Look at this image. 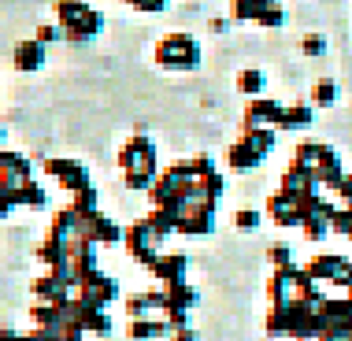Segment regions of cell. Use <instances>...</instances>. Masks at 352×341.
<instances>
[{
    "label": "cell",
    "mask_w": 352,
    "mask_h": 341,
    "mask_svg": "<svg viewBox=\"0 0 352 341\" xmlns=\"http://www.w3.org/2000/svg\"><path fill=\"white\" fill-rule=\"evenodd\" d=\"M156 63L164 71H197L201 67V45L193 34L175 30L156 45Z\"/></svg>",
    "instance_id": "1"
},
{
    "label": "cell",
    "mask_w": 352,
    "mask_h": 341,
    "mask_svg": "<svg viewBox=\"0 0 352 341\" xmlns=\"http://www.w3.org/2000/svg\"><path fill=\"white\" fill-rule=\"evenodd\" d=\"M282 111H285V104L271 100V97H256V100H249V108H245V122H241V126H274V130H278Z\"/></svg>",
    "instance_id": "10"
},
{
    "label": "cell",
    "mask_w": 352,
    "mask_h": 341,
    "mask_svg": "<svg viewBox=\"0 0 352 341\" xmlns=\"http://www.w3.org/2000/svg\"><path fill=\"white\" fill-rule=\"evenodd\" d=\"M308 278L311 282H334V286H345V282L352 278V263L345 260V256H316V260L308 263Z\"/></svg>",
    "instance_id": "6"
},
{
    "label": "cell",
    "mask_w": 352,
    "mask_h": 341,
    "mask_svg": "<svg viewBox=\"0 0 352 341\" xmlns=\"http://www.w3.org/2000/svg\"><path fill=\"white\" fill-rule=\"evenodd\" d=\"M170 327L167 319L152 316V319H130V338L134 341H156V338H167Z\"/></svg>",
    "instance_id": "21"
},
{
    "label": "cell",
    "mask_w": 352,
    "mask_h": 341,
    "mask_svg": "<svg viewBox=\"0 0 352 341\" xmlns=\"http://www.w3.org/2000/svg\"><path fill=\"white\" fill-rule=\"evenodd\" d=\"M45 175H52L56 182H60V189H67V193H82V189H89V167L82 164V160H63V156H52L45 160Z\"/></svg>",
    "instance_id": "4"
},
{
    "label": "cell",
    "mask_w": 352,
    "mask_h": 341,
    "mask_svg": "<svg viewBox=\"0 0 352 341\" xmlns=\"http://www.w3.org/2000/svg\"><path fill=\"white\" fill-rule=\"evenodd\" d=\"M104 30V15L97 12V8H89L78 23H71V26H63V41H71V45H85V41H93Z\"/></svg>",
    "instance_id": "15"
},
{
    "label": "cell",
    "mask_w": 352,
    "mask_h": 341,
    "mask_svg": "<svg viewBox=\"0 0 352 341\" xmlns=\"http://www.w3.org/2000/svg\"><path fill=\"white\" fill-rule=\"evenodd\" d=\"M311 175H316L319 189L327 186V189H334V193H338L341 178H345V167H341V156H338L330 145H322V153H319V160H316V167H311Z\"/></svg>",
    "instance_id": "11"
},
{
    "label": "cell",
    "mask_w": 352,
    "mask_h": 341,
    "mask_svg": "<svg viewBox=\"0 0 352 341\" xmlns=\"http://www.w3.org/2000/svg\"><path fill=\"white\" fill-rule=\"evenodd\" d=\"M89 12V4L85 0H56V26H71V23H78V19Z\"/></svg>",
    "instance_id": "26"
},
{
    "label": "cell",
    "mask_w": 352,
    "mask_h": 341,
    "mask_svg": "<svg viewBox=\"0 0 352 341\" xmlns=\"http://www.w3.org/2000/svg\"><path fill=\"white\" fill-rule=\"evenodd\" d=\"M267 256H271V263H274V271H285V267H297V263H293V249L289 245H271L267 249Z\"/></svg>",
    "instance_id": "32"
},
{
    "label": "cell",
    "mask_w": 352,
    "mask_h": 341,
    "mask_svg": "<svg viewBox=\"0 0 352 341\" xmlns=\"http://www.w3.org/2000/svg\"><path fill=\"white\" fill-rule=\"evenodd\" d=\"M19 204H23V208H45V204H49V197H45V189L30 178V182L19 186Z\"/></svg>",
    "instance_id": "28"
},
{
    "label": "cell",
    "mask_w": 352,
    "mask_h": 341,
    "mask_svg": "<svg viewBox=\"0 0 352 341\" xmlns=\"http://www.w3.org/2000/svg\"><path fill=\"white\" fill-rule=\"evenodd\" d=\"M82 334H100V338H108V334H111V316H108L104 308L82 305Z\"/></svg>",
    "instance_id": "23"
},
{
    "label": "cell",
    "mask_w": 352,
    "mask_h": 341,
    "mask_svg": "<svg viewBox=\"0 0 352 341\" xmlns=\"http://www.w3.org/2000/svg\"><path fill=\"white\" fill-rule=\"evenodd\" d=\"M234 226L241 234H252V230H260V212L256 208H241V212L234 215Z\"/></svg>",
    "instance_id": "33"
},
{
    "label": "cell",
    "mask_w": 352,
    "mask_h": 341,
    "mask_svg": "<svg viewBox=\"0 0 352 341\" xmlns=\"http://www.w3.org/2000/svg\"><path fill=\"white\" fill-rule=\"evenodd\" d=\"M319 153H322V145H319V141H300V145H297V153H293V164H300V167H316Z\"/></svg>",
    "instance_id": "29"
},
{
    "label": "cell",
    "mask_w": 352,
    "mask_h": 341,
    "mask_svg": "<svg viewBox=\"0 0 352 341\" xmlns=\"http://www.w3.org/2000/svg\"><path fill=\"white\" fill-rule=\"evenodd\" d=\"M12 63H15V71H23V74H37L45 67V45L37 41V37L19 41L15 52H12Z\"/></svg>",
    "instance_id": "14"
},
{
    "label": "cell",
    "mask_w": 352,
    "mask_h": 341,
    "mask_svg": "<svg viewBox=\"0 0 352 341\" xmlns=\"http://www.w3.org/2000/svg\"><path fill=\"white\" fill-rule=\"evenodd\" d=\"M175 215H178V234H189V238L212 234V223H215L212 208H178Z\"/></svg>",
    "instance_id": "12"
},
{
    "label": "cell",
    "mask_w": 352,
    "mask_h": 341,
    "mask_svg": "<svg viewBox=\"0 0 352 341\" xmlns=\"http://www.w3.org/2000/svg\"><path fill=\"white\" fill-rule=\"evenodd\" d=\"M311 119H316V108L311 104H289V108L282 111V122H278V130H308L311 126Z\"/></svg>",
    "instance_id": "22"
},
{
    "label": "cell",
    "mask_w": 352,
    "mask_h": 341,
    "mask_svg": "<svg viewBox=\"0 0 352 341\" xmlns=\"http://www.w3.org/2000/svg\"><path fill=\"white\" fill-rule=\"evenodd\" d=\"M34 37L45 45V49H49L52 41H63V30H60L56 23H45V26H37V34H34Z\"/></svg>",
    "instance_id": "36"
},
{
    "label": "cell",
    "mask_w": 352,
    "mask_h": 341,
    "mask_svg": "<svg viewBox=\"0 0 352 341\" xmlns=\"http://www.w3.org/2000/svg\"><path fill=\"white\" fill-rule=\"evenodd\" d=\"M30 178H34L30 160H26L23 153H8V148H0V186L19 189L23 182H30Z\"/></svg>",
    "instance_id": "8"
},
{
    "label": "cell",
    "mask_w": 352,
    "mask_h": 341,
    "mask_svg": "<svg viewBox=\"0 0 352 341\" xmlns=\"http://www.w3.org/2000/svg\"><path fill=\"white\" fill-rule=\"evenodd\" d=\"M19 208V189H12V186H0V219H8Z\"/></svg>",
    "instance_id": "35"
},
{
    "label": "cell",
    "mask_w": 352,
    "mask_h": 341,
    "mask_svg": "<svg viewBox=\"0 0 352 341\" xmlns=\"http://www.w3.org/2000/svg\"><path fill=\"white\" fill-rule=\"evenodd\" d=\"M256 26H263V30H278V26H285V12H282V4H278V8H267V12H260Z\"/></svg>",
    "instance_id": "34"
},
{
    "label": "cell",
    "mask_w": 352,
    "mask_h": 341,
    "mask_svg": "<svg viewBox=\"0 0 352 341\" xmlns=\"http://www.w3.org/2000/svg\"><path fill=\"white\" fill-rule=\"evenodd\" d=\"M122 226L116 219H108V215H89V219H82V238L89 245H119L122 241Z\"/></svg>",
    "instance_id": "7"
},
{
    "label": "cell",
    "mask_w": 352,
    "mask_h": 341,
    "mask_svg": "<svg viewBox=\"0 0 352 341\" xmlns=\"http://www.w3.org/2000/svg\"><path fill=\"white\" fill-rule=\"evenodd\" d=\"M263 85H267V74H263L260 67H245V71H237V89H241L249 100L260 97Z\"/></svg>",
    "instance_id": "24"
},
{
    "label": "cell",
    "mask_w": 352,
    "mask_h": 341,
    "mask_svg": "<svg viewBox=\"0 0 352 341\" xmlns=\"http://www.w3.org/2000/svg\"><path fill=\"white\" fill-rule=\"evenodd\" d=\"M74 297H78L82 305H89V308H104V311H108L111 300H119V282L111 278V274L93 271V274H85L78 286H74Z\"/></svg>",
    "instance_id": "3"
},
{
    "label": "cell",
    "mask_w": 352,
    "mask_h": 341,
    "mask_svg": "<svg viewBox=\"0 0 352 341\" xmlns=\"http://www.w3.org/2000/svg\"><path fill=\"white\" fill-rule=\"evenodd\" d=\"M267 215H271L278 226H300V223H304L300 212H297V204H293L289 197L282 193V189H278L274 197H267Z\"/></svg>",
    "instance_id": "17"
},
{
    "label": "cell",
    "mask_w": 352,
    "mask_h": 341,
    "mask_svg": "<svg viewBox=\"0 0 352 341\" xmlns=\"http://www.w3.org/2000/svg\"><path fill=\"white\" fill-rule=\"evenodd\" d=\"M241 141L252 145L260 156H267L274 145H278V130L274 126H241Z\"/></svg>",
    "instance_id": "20"
},
{
    "label": "cell",
    "mask_w": 352,
    "mask_h": 341,
    "mask_svg": "<svg viewBox=\"0 0 352 341\" xmlns=\"http://www.w3.org/2000/svg\"><path fill=\"white\" fill-rule=\"evenodd\" d=\"M119 167H122V175L141 170V175H152V178H156L160 167H156V145H152V138H145V134L130 138L126 145L119 148Z\"/></svg>",
    "instance_id": "2"
},
{
    "label": "cell",
    "mask_w": 352,
    "mask_h": 341,
    "mask_svg": "<svg viewBox=\"0 0 352 341\" xmlns=\"http://www.w3.org/2000/svg\"><path fill=\"white\" fill-rule=\"evenodd\" d=\"M197 182H201V189H204V197L208 201H212L215 208H219V197H223V175H219V170H212V175H204V178H197Z\"/></svg>",
    "instance_id": "30"
},
{
    "label": "cell",
    "mask_w": 352,
    "mask_h": 341,
    "mask_svg": "<svg viewBox=\"0 0 352 341\" xmlns=\"http://www.w3.org/2000/svg\"><path fill=\"white\" fill-rule=\"evenodd\" d=\"M186 267H189L186 252H160L156 263H152L148 271L156 274L164 286H175V282H186Z\"/></svg>",
    "instance_id": "13"
},
{
    "label": "cell",
    "mask_w": 352,
    "mask_h": 341,
    "mask_svg": "<svg viewBox=\"0 0 352 341\" xmlns=\"http://www.w3.org/2000/svg\"><path fill=\"white\" fill-rule=\"evenodd\" d=\"M338 197H341L345 204H352V175H345V178H341V186H338Z\"/></svg>",
    "instance_id": "38"
},
{
    "label": "cell",
    "mask_w": 352,
    "mask_h": 341,
    "mask_svg": "<svg viewBox=\"0 0 352 341\" xmlns=\"http://www.w3.org/2000/svg\"><path fill=\"white\" fill-rule=\"evenodd\" d=\"M0 148H4V126H0Z\"/></svg>",
    "instance_id": "41"
},
{
    "label": "cell",
    "mask_w": 352,
    "mask_h": 341,
    "mask_svg": "<svg viewBox=\"0 0 352 341\" xmlns=\"http://www.w3.org/2000/svg\"><path fill=\"white\" fill-rule=\"evenodd\" d=\"M282 0H230V19L234 23H256L260 12H267V8H278Z\"/></svg>",
    "instance_id": "19"
},
{
    "label": "cell",
    "mask_w": 352,
    "mask_h": 341,
    "mask_svg": "<svg viewBox=\"0 0 352 341\" xmlns=\"http://www.w3.org/2000/svg\"><path fill=\"white\" fill-rule=\"evenodd\" d=\"M208 30H212V34H223V30H226V19H212V23H208Z\"/></svg>",
    "instance_id": "40"
},
{
    "label": "cell",
    "mask_w": 352,
    "mask_h": 341,
    "mask_svg": "<svg viewBox=\"0 0 352 341\" xmlns=\"http://www.w3.org/2000/svg\"><path fill=\"white\" fill-rule=\"evenodd\" d=\"M338 97H341L338 82H334V78H319L316 85H311L308 104H311V108H330V104H338Z\"/></svg>",
    "instance_id": "25"
},
{
    "label": "cell",
    "mask_w": 352,
    "mask_h": 341,
    "mask_svg": "<svg viewBox=\"0 0 352 341\" xmlns=\"http://www.w3.org/2000/svg\"><path fill=\"white\" fill-rule=\"evenodd\" d=\"M122 241H126V249H130V256H134L138 263L152 267V263H156V256H160V241H164V238H156V230L148 226V219H138V223L126 226Z\"/></svg>",
    "instance_id": "5"
},
{
    "label": "cell",
    "mask_w": 352,
    "mask_h": 341,
    "mask_svg": "<svg viewBox=\"0 0 352 341\" xmlns=\"http://www.w3.org/2000/svg\"><path fill=\"white\" fill-rule=\"evenodd\" d=\"M175 341H197V334L189 327H182V330H175Z\"/></svg>",
    "instance_id": "39"
},
{
    "label": "cell",
    "mask_w": 352,
    "mask_h": 341,
    "mask_svg": "<svg viewBox=\"0 0 352 341\" xmlns=\"http://www.w3.org/2000/svg\"><path fill=\"white\" fill-rule=\"evenodd\" d=\"M300 52L308 56V60L327 56V37H322V34H304V37H300Z\"/></svg>",
    "instance_id": "31"
},
{
    "label": "cell",
    "mask_w": 352,
    "mask_h": 341,
    "mask_svg": "<svg viewBox=\"0 0 352 341\" xmlns=\"http://www.w3.org/2000/svg\"><path fill=\"white\" fill-rule=\"evenodd\" d=\"M278 189L289 197V201H300V197H308V193H319V182H316V175H311V167L289 164V170L282 175V186Z\"/></svg>",
    "instance_id": "9"
},
{
    "label": "cell",
    "mask_w": 352,
    "mask_h": 341,
    "mask_svg": "<svg viewBox=\"0 0 352 341\" xmlns=\"http://www.w3.org/2000/svg\"><path fill=\"white\" fill-rule=\"evenodd\" d=\"M67 208H71L74 215H78V219H89V215H97V189L89 186V189H82V193H74Z\"/></svg>",
    "instance_id": "27"
},
{
    "label": "cell",
    "mask_w": 352,
    "mask_h": 341,
    "mask_svg": "<svg viewBox=\"0 0 352 341\" xmlns=\"http://www.w3.org/2000/svg\"><path fill=\"white\" fill-rule=\"evenodd\" d=\"M122 178H126V189H145V193L152 189V182H156L152 175H141V170H130V175H122Z\"/></svg>",
    "instance_id": "37"
},
{
    "label": "cell",
    "mask_w": 352,
    "mask_h": 341,
    "mask_svg": "<svg viewBox=\"0 0 352 341\" xmlns=\"http://www.w3.org/2000/svg\"><path fill=\"white\" fill-rule=\"evenodd\" d=\"M197 305V289L186 286V282H175V286H164V316L170 311H189Z\"/></svg>",
    "instance_id": "18"
},
{
    "label": "cell",
    "mask_w": 352,
    "mask_h": 341,
    "mask_svg": "<svg viewBox=\"0 0 352 341\" xmlns=\"http://www.w3.org/2000/svg\"><path fill=\"white\" fill-rule=\"evenodd\" d=\"M260 164H263V156L256 153L252 145H245L241 138H237L234 145L226 148V167H230L234 175H249V170H256V167H260Z\"/></svg>",
    "instance_id": "16"
}]
</instances>
